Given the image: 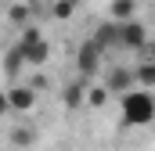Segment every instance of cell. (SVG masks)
<instances>
[{
    "label": "cell",
    "mask_w": 155,
    "mask_h": 151,
    "mask_svg": "<svg viewBox=\"0 0 155 151\" xmlns=\"http://www.w3.org/2000/svg\"><path fill=\"white\" fill-rule=\"evenodd\" d=\"M119 108H123L126 126H148L155 119V97H152V90H126L119 97Z\"/></svg>",
    "instance_id": "6da1fadb"
},
{
    "label": "cell",
    "mask_w": 155,
    "mask_h": 151,
    "mask_svg": "<svg viewBox=\"0 0 155 151\" xmlns=\"http://www.w3.org/2000/svg\"><path fill=\"white\" fill-rule=\"evenodd\" d=\"M108 97H112V94H108L105 86H87L83 104H90V108H105V104H108Z\"/></svg>",
    "instance_id": "4fadbf2b"
},
{
    "label": "cell",
    "mask_w": 155,
    "mask_h": 151,
    "mask_svg": "<svg viewBox=\"0 0 155 151\" xmlns=\"http://www.w3.org/2000/svg\"><path fill=\"white\" fill-rule=\"evenodd\" d=\"M90 40H94L101 50H119V25H116V22H101Z\"/></svg>",
    "instance_id": "52a82bcc"
},
{
    "label": "cell",
    "mask_w": 155,
    "mask_h": 151,
    "mask_svg": "<svg viewBox=\"0 0 155 151\" xmlns=\"http://www.w3.org/2000/svg\"><path fill=\"white\" fill-rule=\"evenodd\" d=\"M25 69V61H22V54H18V47H11L7 54H4V76H18Z\"/></svg>",
    "instance_id": "9a60e30c"
},
{
    "label": "cell",
    "mask_w": 155,
    "mask_h": 151,
    "mask_svg": "<svg viewBox=\"0 0 155 151\" xmlns=\"http://www.w3.org/2000/svg\"><path fill=\"white\" fill-rule=\"evenodd\" d=\"M108 94H126V90H134V76H130V69H112V72L105 76V83H101Z\"/></svg>",
    "instance_id": "8992f818"
},
{
    "label": "cell",
    "mask_w": 155,
    "mask_h": 151,
    "mask_svg": "<svg viewBox=\"0 0 155 151\" xmlns=\"http://www.w3.org/2000/svg\"><path fill=\"white\" fill-rule=\"evenodd\" d=\"M4 94H7V112H22V115H29L36 108V101H40L33 86H11Z\"/></svg>",
    "instance_id": "5b68a950"
},
{
    "label": "cell",
    "mask_w": 155,
    "mask_h": 151,
    "mask_svg": "<svg viewBox=\"0 0 155 151\" xmlns=\"http://www.w3.org/2000/svg\"><path fill=\"white\" fill-rule=\"evenodd\" d=\"M79 7V0H54L51 4V18H58V22H65V18H72Z\"/></svg>",
    "instance_id": "5bb4252c"
},
{
    "label": "cell",
    "mask_w": 155,
    "mask_h": 151,
    "mask_svg": "<svg viewBox=\"0 0 155 151\" xmlns=\"http://www.w3.org/2000/svg\"><path fill=\"white\" fill-rule=\"evenodd\" d=\"M83 94H87L83 83H69V86L61 90V101H65L69 108H83Z\"/></svg>",
    "instance_id": "7c38bea8"
},
{
    "label": "cell",
    "mask_w": 155,
    "mask_h": 151,
    "mask_svg": "<svg viewBox=\"0 0 155 151\" xmlns=\"http://www.w3.org/2000/svg\"><path fill=\"white\" fill-rule=\"evenodd\" d=\"M7 18H11V25H33V7L29 4H11L7 7Z\"/></svg>",
    "instance_id": "8fae6325"
},
{
    "label": "cell",
    "mask_w": 155,
    "mask_h": 151,
    "mask_svg": "<svg viewBox=\"0 0 155 151\" xmlns=\"http://www.w3.org/2000/svg\"><path fill=\"white\" fill-rule=\"evenodd\" d=\"M119 25V50H144L148 47V29L130 18V22H116Z\"/></svg>",
    "instance_id": "3957f363"
},
{
    "label": "cell",
    "mask_w": 155,
    "mask_h": 151,
    "mask_svg": "<svg viewBox=\"0 0 155 151\" xmlns=\"http://www.w3.org/2000/svg\"><path fill=\"white\" fill-rule=\"evenodd\" d=\"M101 61H105V50H101L94 40H83V43L76 47V69H79L83 76H97Z\"/></svg>",
    "instance_id": "277c9868"
},
{
    "label": "cell",
    "mask_w": 155,
    "mask_h": 151,
    "mask_svg": "<svg viewBox=\"0 0 155 151\" xmlns=\"http://www.w3.org/2000/svg\"><path fill=\"white\" fill-rule=\"evenodd\" d=\"M36 137H40L36 126H15V130H11V144H15V148H33Z\"/></svg>",
    "instance_id": "30bf717a"
},
{
    "label": "cell",
    "mask_w": 155,
    "mask_h": 151,
    "mask_svg": "<svg viewBox=\"0 0 155 151\" xmlns=\"http://www.w3.org/2000/svg\"><path fill=\"white\" fill-rule=\"evenodd\" d=\"M15 47H18V54H22L25 65H43V61L51 58V43L43 40V33H40L36 25H25V29H22V40H18Z\"/></svg>",
    "instance_id": "7a4b0ae2"
},
{
    "label": "cell",
    "mask_w": 155,
    "mask_h": 151,
    "mask_svg": "<svg viewBox=\"0 0 155 151\" xmlns=\"http://www.w3.org/2000/svg\"><path fill=\"white\" fill-rule=\"evenodd\" d=\"M137 14V0H112L108 4V22H130Z\"/></svg>",
    "instance_id": "ba28073f"
},
{
    "label": "cell",
    "mask_w": 155,
    "mask_h": 151,
    "mask_svg": "<svg viewBox=\"0 0 155 151\" xmlns=\"http://www.w3.org/2000/svg\"><path fill=\"white\" fill-rule=\"evenodd\" d=\"M134 83H141V90H152L155 86V61H141L137 69H130Z\"/></svg>",
    "instance_id": "9c48e42d"
},
{
    "label": "cell",
    "mask_w": 155,
    "mask_h": 151,
    "mask_svg": "<svg viewBox=\"0 0 155 151\" xmlns=\"http://www.w3.org/2000/svg\"><path fill=\"white\" fill-rule=\"evenodd\" d=\"M7 112V94H4V90H0V115Z\"/></svg>",
    "instance_id": "2e32d148"
}]
</instances>
